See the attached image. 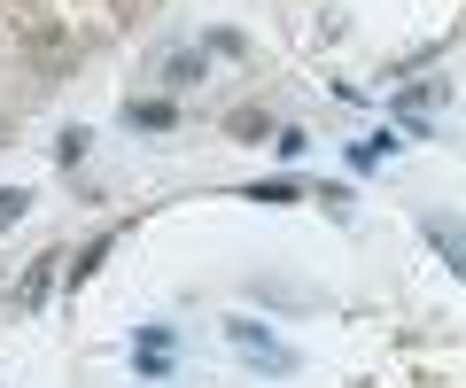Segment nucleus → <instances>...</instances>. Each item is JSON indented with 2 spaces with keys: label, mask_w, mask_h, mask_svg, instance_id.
<instances>
[{
  "label": "nucleus",
  "mask_w": 466,
  "mask_h": 388,
  "mask_svg": "<svg viewBox=\"0 0 466 388\" xmlns=\"http://www.w3.org/2000/svg\"><path fill=\"white\" fill-rule=\"evenodd\" d=\"M428 241L451 256V272L466 280V225H459V218H428Z\"/></svg>",
  "instance_id": "f257e3e1"
},
{
  "label": "nucleus",
  "mask_w": 466,
  "mask_h": 388,
  "mask_svg": "<svg viewBox=\"0 0 466 388\" xmlns=\"http://www.w3.org/2000/svg\"><path fill=\"white\" fill-rule=\"evenodd\" d=\"M47 280H55V256H39V272L16 287V303H24V311H39V303H47Z\"/></svg>",
  "instance_id": "f03ea898"
},
{
  "label": "nucleus",
  "mask_w": 466,
  "mask_h": 388,
  "mask_svg": "<svg viewBox=\"0 0 466 388\" xmlns=\"http://www.w3.org/2000/svg\"><path fill=\"white\" fill-rule=\"evenodd\" d=\"M24 210H32V194H24V186H0V225H16Z\"/></svg>",
  "instance_id": "7ed1b4c3"
}]
</instances>
